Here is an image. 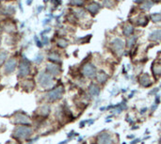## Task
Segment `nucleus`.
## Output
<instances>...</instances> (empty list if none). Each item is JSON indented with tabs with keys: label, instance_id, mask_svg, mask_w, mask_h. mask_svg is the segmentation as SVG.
I'll return each mask as SVG.
<instances>
[{
	"label": "nucleus",
	"instance_id": "nucleus-43",
	"mask_svg": "<svg viewBox=\"0 0 161 144\" xmlns=\"http://www.w3.org/2000/svg\"><path fill=\"white\" fill-rule=\"evenodd\" d=\"M160 144H161V138H160Z\"/></svg>",
	"mask_w": 161,
	"mask_h": 144
},
{
	"label": "nucleus",
	"instance_id": "nucleus-20",
	"mask_svg": "<svg viewBox=\"0 0 161 144\" xmlns=\"http://www.w3.org/2000/svg\"><path fill=\"white\" fill-rule=\"evenodd\" d=\"M151 19H152V21L155 22V23L161 22V13H154V14H152Z\"/></svg>",
	"mask_w": 161,
	"mask_h": 144
},
{
	"label": "nucleus",
	"instance_id": "nucleus-33",
	"mask_svg": "<svg viewBox=\"0 0 161 144\" xmlns=\"http://www.w3.org/2000/svg\"><path fill=\"white\" fill-rule=\"evenodd\" d=\"M42 61H43V56H42V55H39L38 57L36 58V59H35V61L37 62V63L42 62Z\"/></svg>",
	"mask_w": 161,
	"mask_h": 144
},
{
	"label": "nucleus",
	"instance_id": "nucleus-3",
	"mask_svg": "<svg viewBox=\"0 0 161 144\" xmlns=\"http://www.w3.org/2000/svg\"><path fill=\"white\" fill-rule=\"evenodd\" d=\"M82 73L88 78H93V77H96V74H97V70H96V67L94 66V64H92L91 62H88L83 66Z\"/></svg>",
	"mask_w": 161,
	"mask_h": 144
},
{
	"label": "nucleus",
	"instance_id": "nucleus-32",
	"mask_svg": "<svg viewBox=\"0 0 161 144\" xmlns=\"http://www.w3.org/2000/svg\"><path fill=\"white\" fill-rule=\"evenodd\" d=\"M158 90H159V89H158V88H155V90H152L151 91H150V93H149V95H152V94H158Z\"/></svg>",
	"mask_w": 161,
	"mask_h": 144
},
{
	"label": "nucleus",
	"instance_id": "nucleus-4",
	"mask_svg": "<svg viewBox=\"0 0 161 144\" xmlns=\"http://www.w3.org/2000/svg\"><path fill=\"white\" fill-rule=\"evenodd\" d=\"M64 93V90L62 87H59L57 89H54L50 90L49 93L46 94V98L49 102H55V101H58L60 98L62 97Z\"/></svg>",
	"mask_w": 161,
	"mask_h": 144
},
{
	"label": "nucleus",
	"instance_id": "nucleus-24",
	"mask_svg": "<svg viewBox=\"0 0 161 144\" xmlns=\"http://www.w3.org/2000/svg\"><path fill=\"white\" fill-rule=\"evenodd\" d=\"M152 7H153V2H151V1H146L141 6V9L144 10H149Z\"/></svg>",
	"mask_w": 161,
	"mask_h": 144
},
{
	"label": "nucleus",
	"instance_id": "nucleus-6",
	"mask_svg": "<svg viewBox=\"0 0 161 144\" xmlns=\"http://www.w3.org/2000/svg\"><path fill=\"white\" fill-rule=\"evenodd\" d=\"M30 71V64L29 61L25 58L23 59V61L20 63V67H19V75L22 77H26L27 74H29Z\"/></svg>",
	"mask_w": 161,
	"mask_h": 144
},
{
	"label": "nucleus",
	"instance_id": "nucleus-30",
	"mask_svg": "<svg viewBox=\"0 0 161 144\" xmlns=\"http://www.w3.org/2000/svg\"><path fill=\"white\" fill-rule=\"evenodd\" d=\"M14 11H15V10H14V8H13V7H8V9H7V13H9V14L13 13Z\"/></svg>",
	"mask_w": 161,
	"mask_h": 144
},
{
	"label": "nucleus",
	"instance_id": "nucleus-27",
	"mask_svg": "<svg viewBox=\"0 0 161 144\" xmlns=\"http://www.w3.org/2000/svg\"><path fill=\"white\" fill-rule=\"evenodd\" d=\"M7 56H8L7 52H1L0 53V65L5 61V59L7 58Z\"/></svg>",
	"mask_w": 161,
	"mask_h": 144
},
{
	"label": "nucleus",
	"instance_id": "nucleus-25",
	"mask_svg": "<svg viewBox=\"0 0 161 144\" xmlns=\"http://www.w3.org/2000/svg\"><path fill=\"white\" fill-rule=\"evenodd\" d=\"M103 6L107 7V8H112L114 6V2L112 1V0H104Z\"/></svg>",
	"mask_w": 161,
	"mask_h": 144
},
{
	"label": "nucleus",
	"instance_id": "nucleus-8",
	"mask_svg": "<svg viewBox=\"0 0 161 144\" xmlns=\"http://www.w3.org/2000/svg\"><path fill=\"white\" fill-rule=\"evenodd\" d=\"M14 122L16 123H20V125H29L30 120L27 116L24 114H17L14 117Z\"/></svg>",
	"mask_w": 161,
	"mask_h": 144
},
{
	"label": "nucleus",
	"instance_id": "nucleus-2",
	"mask_svg": "<svg viewBox=\"0 0 161 144\" xmlns=\"http://www.w3.org/2000/svg\"><path fill=\"white\" fill-rule=\"evenodd\" d=\"M32 133V129L30 127H27V126H18L13 132V135L14 137L18 138H29V136Z\"/></svg>",
	"mask_w": 161,
	"mask_h": 144
},
{
	"label": "nucleus",
	"instance_id": "nucleus-18",
	"mask_svg": "<svg viewBox=\"0 0 161 144\" xmlns=\"http://www.w3.org/2000/svg\"><path fill=\"white\" fill-rule=\"evenodd\" d=\"M48 58L50 59V61H60V57L59 55L55 53V52H53V53H50L49 56H48Z\"/></svg>",
	"mask_w": 161,
	"mask_h": 144
},
{
	"label": "nucleus",
	"instance_id": "nucleus-7",
	"mask_svg": "<svg viewBox=\"0 0 161 144\" xmlns=\"http://www.w3.org/2000/svg\"><path fill=\"white\" fill-rule=\"evenodd\" d=\"M112 46H113L114 51L117 53L118 55H122L123 52V48H124V42L122 39L120 38H115L113 41H112Z\"/></svg>",
	"mask_w": 161,
	"mask_h": 144
},
{
	"label": "nucleus",
	"instance_id": "nucleus-16",
	"mask_svg": "<svg viewBox=\"0 0 161 144\" xmlns=\"http://www.w3.org/2000/svg\"><path fill=\"white\" fill-rule=\"evenodd\" d=\"M133 32H134V27L131 25H125L123 26V33L124 36H126V37H130L132 36Z\"/></svg>",
	"mask_w": 161,
	"mask_h": 144
},
{
	"label": "nucleus",
	"instance_id": "nucleus-38",
	"mask_svg": "<svg viewBox=\"0 0 161 144\" xmlns=\"http://www.w3.org/2000/svg\"><path fill=\"white\" fill-rule=\"evenodd\" d=\"M134 1H135L136 3H138V4H140L141 2H143L144 0H134Z\"/></svg>",
	"mask_w": 161,
	"mask_h": 144
},
{
	"label": "nucleus",
	"instance_id": "nucleus-45",
	"mask_svg": "<svg viewBox=\"0 0 161 144\" xmlns=\"http://www.w3.org/2000/svg\"><path fill=\"white\" fill-rule=\"evenodd\" d=\"M160 87H161V86H160Z\"/></svg>",
	"mask_w": 161,
	"mask_h": 144
},
{
	"label": "nucleus",
	"instance_id": "nucleus-13",
	"mask_svg": "<svg viewBox=\"0 0 161 144\" xmlns=\"http://www.w3.org/2000/svg\"><path fill=\"white\" fill-rule=\"evenodd\" d=\"M149 40L153 42H161V29L154 30L149 35Z\"/></svg>",
	"mask_w": 161,
	"mask_h": 144
},
{
	"label": "nucleus",
	"instance_id": "nucleus-23",
	"mask_svg": "<svg viewBox=\"0 0 161 144\" xmlns=\"http://www.w3.org/2000/svg\"><path fill=\"white\" fill-rule=\"evenodd\" d=\"M58 45L59 47H61V48H65L67 45H68V42L66 41L65 39H59V41H58Z\"/></svg>",
	"mask_w": 161,
	"mask_h": 144
},
{
	"label": "nucleus",
	"instance_id": "nucleus-14",
	"mask_svg": "<svg viewBox=\"0 0 161 144\" xmlns=\"http://www.w3.org/2000/svg\"><path fill=\"white\" fill-rule=\"evenodd\" d=\"M96 79H97L98 83L102 84V85H103V84H105L107 81L108 74L107 73H105V72L101 71V72H99L97 74H96Z\"/></svg>",
	"mask_w": 161,
	"mask_h": 144
},
{
	"label": "nucleus",
	"instance_id": "nucleus-44",
	"mask_svg": "<svg viewBox=\"0 0 161 144\" xmlns=\"http://www.w3.org/2000/svg\"><path fill=\"white\" fill-rule=\"evenodd\" d=\"M0 1H4V0H0Z\"/></svg>",
	"mask_w": 161,
	"mask_h": 144
},
{
	"label": "nucleus",
	"instance_id": "nucleus-37",
	"mask_svg": "<svg viewBox=\"0 0 161 144\" xmlns=\"http://www.w3.org/2000/svg\"><path fill=\"white\" fill-rule=\"evenodd\" d=\"M158 105H155H155H153V106H152V107H151L152 111H155L156 109H158Z\"/></svg>",
	"mask_w": 161,
	"mask_h": 144
},
{
	"label": "nucleus",
	"instance_id": "nucleus-29",
	"mask_svg": "<svg viewBox=\"0 0 161 144\" xmlns=\"http://www.w3.org/2000/svg\"><path fill=\"white\" fill-rule=\"evenodd\" d=\"M153 72L155 74H161V67L160 66H154L153 67Z\"/></svg>",
	"mask_w": 161,
	"mask_h": 144
},
{
	"label": "nucleus",
	"instance_id": "nucleus-34",
	"mask_svg": "<svg viewBox=\"0 0 161 144\" xmlns=\"http://www.w3.org/2000/svg\"><path fill=\"white\" fill-rule=\"evenodd\" d=\"M147 110H148V109H147V107H143V109H140V112H139V113L141 114V115H143V114H145V113H146Z\"/></svg>",
	"mask_w": 161,
	"mask_h": 144
},
{
	"label": "nucleus",
	"instance_id": "nucleus-9",
	"mask_svg": "<svg viewBox=\"0 0 161 144\" xmlns=\"http://www.w3.org/2000/svg\"><path fill=\"white\" fill-rule=\"evenodd\" d=\"M100 91H101L100 87L94 83H91L90 87H89V94H90L91 97H97V96H99Z\"/></svg>",
	"mask_w": 161,
	"mask_h": 144
},
{
	"label": "nucleus",
	"instance_id": "nucleus-17",
	"mask_svg": "<svg viewBox=\"0 0 161 144\" xmlns=\"http://www.w3.org/2000/svg\"><path fill=\"white\" fill-rule=\"evenodd\" d=\"M137 42V37L134 35L130 36V37H128V40H127V47L128 48H132L133 46H134V45Z\"/></svg>",
	"mask_w": 161,
	"mask_h": 144
},
{
	"label": "nucleus",
	"instance_id": "nucleus-19",
	"mask_svg": "<svg viewBox=\"0 0 161 144\" xmlns=\"http://www.w3.org/2000/svg\"><path fill=\"white\" fill-rule=\"evenodd\" d=\"M40 113H41L42 115H44V116H46L49 114V112H50V107L48 106H43L41 107V109H40Z\"/></svg>",
	"mask_w": 161,
	"mask_h": 144
},
{
	"label": "nucleus",
	"instance_id": "nucleus-11",
	"mask_svg": "<svg viewBox=\"0 0 161 144\" xmlns=\"http://www.w3.org/2000/svg\"><path fill=\"white\" fill-rule=\"evenodd\" d=\"M139 82L142 87H146V88L151 86V84H152L151 78H150V77H149L148 74H143L140 75L139 78Z\"/></svg>",
	"mask_w": 161,
	"mask_h": 144
},
{
	"label": "nucleus",
	"instance_id": "nucleus-15",
	"mask_svg": "<svg viewBox=\"0 0 161 144\" xmlns=\"http://www.w3.org/2000/svg\"><path fill=\"white\" fill-rule=\"evenodd\" d=\"M87 10L92 14H96L100 10V5L97 3H91L87 7Z\"/></svg>",
	"mask_w": 161,
	"mask_h": 144
},
{
	"label": "nucleus",
	"instance_id": "nucleus-31",
	"mask_svg": "<svg viewBox=\"0 0 161 144\" xmlns=\"http://www.w3.org/2000/svg\"><path fill=\"white\" fill-rule=\"evenodd\" d=\"M159 103H160V95L159 94H156L155 95V104L158 106Z\"/></svg>",
	"mask_w": 161,
	"mask_h": 144
},
{
	"label": "nucleus",
	"instance_id": "nucleus-22",
	"mask_svg": "<svg viewBox=\"0 0 161 144\" xmlns=\"http://www.w3.org/2000/svg\"><path fill=\"white\" fill-rule=\"evenodd\" d=\"M85 0H71L70 4L72 6H76V7H79V6H82Z\"/></svg>",
	"mask_w": 161,
	"mask_h": 144
},
{
	"label": "nucleus",
	"instance_id": "nucleus-28",
	"mask_svg": "<svg viewBox=\"0 0 161 144\" xmlns=\"http://www.w3.org/2000/svg\"><path fill=\"white\" fill-rule=\"evenodd\" d=\"M147 24V18L146 17H141L138 20V25L139 26H145Z\"/></svg>",
	"mask_w": 161,
	"mask_h": 144
},
{
	"label": "nucleus",
	"instance_id": "nucleus-26",
	"mask_svg": "<svg viewBox=\"0 0 161 144\" xmlns=\"http://www.w3.org/2000/svg\"><path fill=\"white\" fill-rule=\"evenodd\" d=\"M75 14H76V16H77L78 18H82V17H84L85 16V14H86V13H85V10H82V9H78V10H75Z\"/></svg>",
	"mask_w": 161,
	"mask_h": 144
},
{
	"label": "nucleus",
	"instance_id": "nucleus-41",
	"mask_svg": "<svg viewBox=\"0 0 161 144\" xmlns=\"http://www.w3.org/2000/svg\"><path fill=\"white\" fill-rule=\"evenodd\" d=\"M134 138V136H128V138Z\"/></svg>",
	"mask_w": 161,
	"mask_h": 144
},
{
	"label": "nucleus",
	"instance_id": "nucleus-40",
	"mask_svg": "<svg viewBox=\"0 0 161 144\" xmlns=\"http://www.w3.org/2000/svg\"><path fill=\"white\" fill-rule=\"evenodd\" d=\"M94 122V121L93 120H91V121H89V125H92V123Z\"/></svg>",
	"mask_w": 161,
	"mask_h": 144
},
{
	"label": "nucleus",
	"instance_id": "nucleus-1",
	"mask_svg": "<svg viewBox=\"0 0 161 144\" xmlns=\"http://www.w3.org/2000/svg\"><path fill=\"white\" fill-rule=\"evenodd\" d=\"M38 82L44 89H50L54 85V80L52 78V75L45 73H41L39 74Z\"/></svg>",
	"mask_w": 161,
	"mask_h": 144
},
{
	"label": "nucleus",
	"instance_id": "nucleus-39",
	"mask_svg": "<svg viewBox=\"0 0 161 144\" xmlns=\"http://www.w3.org/2000/svg\"><path fill=\"white\" fill-rule=\"evenodd\" d=\"M107 109V106H102V107H100V110L101 111H104V110H106Z\"/></svg>",
	"mask_w": 161,
	"mask_h": 144
},
{
	"label": "nucleus",
	"instance_id": "nucleus-21",
	"mask_svg": "<svg viewBox=\"0 0 161 144\" xmlns=\"http://www.w3.org/2000/svg\"><path fill=\"white\" fill-rule=\"evenodd\" d=\"M113 110H112V111H113L114 112V113L115 114H121V113H122V112L123 111V106H121V104H119V105H116V106H114V107H113Z\"/></svg>",
	"mask_w": 161,
	"mask_h": 144
},
{
	"label": "nucleus",
	"instance_id": "nucleus-10",
	"mask_svg": "<svg viewBox=\"0 0 161 144\" xmlns=\"http://www.w3.org/2000/svg\"><path fill=\"white\" fill-rule=\"evenodd\" d=\"M16 68V61L14 58H10L7 61L5 65V72L7 74H11L13 73Z\"/></svg>",
	"mask_w": 161,
	"mask_h": 144
},
{
	"label": "nucleus",
	"instance_id": "nucleus-36",
	"mask_svg": "<svg viewBox=\"0 0 161 144\" xmlns=\"http://www.w3.org/2000/svg\"><path fill=\"white\" fill-rule=\"evenodd\" d=\"M43 45H48V38L46 36H44L43 37Z\"/></svg>",
	"mask_w": 161,
	"mask_h": 144
},
{
	"label": "nucleus",
	"instance_id": "nucleus-35",
	"mask_svg": "<svg viewBox=\"0 0 161 144\" xmlns=\"http://www.w3.org/2000/svg\"><path fill=\"white\" fill-rule=\"evenodd\" d=\"M139 141H140V139H139V138H136V139H134V141H133L130 144H138Z\"/></svg>",
	"mask_w": 161,
	"mask_h": 144
},
{
	"label": "nucleus",
	"instance_id": "nucleus-42",
	"mask_svg": "<svg viewBox=\"0 0 161 144\" xmlns=\"http://www.w3.org/2000/svg\"><path fill=\"white\" fill-rule=\"evenodd\" d=\"M8 144H18L17 142H10V143H8Z\"/></svg>",
	"mask_w": 161,
	"mask_h": 144
},
{
	"label": "nucleus",
	"instance_id": "nucleus-5",
	"mask_svg": "<svg viewBox=\"0 0 161 144\" xmlns=\"http://www.w3.org/2000/svg\"><path fill=\"white\" fill-rule=\"evenodd\" d=\"M96 141H97V144H113L114 139L109 133L105 132V133H101L98 136Z\"/></svg>",
	"mask_w": 161,
	"mask_h": 144
},
{
	"label": "nucleus",
	"instance_id": "nucleus-12",
	"mask_svg": "<svg viewBox=\"0 0 161 144\" xmlns=\"http://www.w3.org/2000/svg\"><path fill=\"white\" fill-rule=\"evenodd\" d=\"M46 70L50 75H59L60 73V68L58 65H56V64H52V63L47 64Z\"/></svg>",
	"mask_w": 161,
	"mask_h": 144
}]
</instances>
